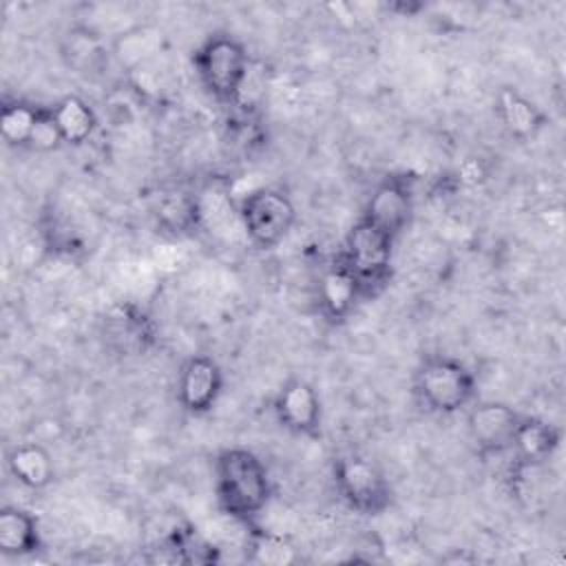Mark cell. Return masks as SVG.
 I'll list each match as a JSON object with an SVG mask.
<instances>
[{"instance_id": "17", "label": "cell", "mask_w": 566, "mask_h": 566, "mask_svg": "<svg viewBox=\"0 0 566 566\" xmlns=\"http://www.w3.org/2000/svg\"><path fill=\"white\" fill-rule=\"evenodd\" d=\"M42 106L27 99H4L0 106V135L7 146L27 148Z\"/></svg>"}, {"instance_id": "13", "label": "cell", "mask_w": 566, "mask_h": 566, "mask_svg": "<svg viewBox=\"0 0 566 566\" xmlns=\"http://www.w3.org/2000/svg\"><path fill=\"white\" fill-rule=\"evenodd\" d=\"M562 442V431L537 416H524L520 418V424L513 436L511 453L522 467H535L546 462Z\"/></svg>"}, {"instance_id": "8", "label": "cell", "mask_w": 566, "mask_h": 566, "mask_svg": "<svg viewBox=\"0 0 566 566\" xmlns=\"http://www.w3.org/2000/svg\"><path fill=\"white\" fill-rule=\"evenodd\" d=\"M467 436L482 460L509 453L522 413L500 400H475L467 407Z\"/></svg>"}, {"instance_id": "4", "label": "cell", "mask_w": 566, "mask_h": 566, "mask_svg": "<svg viewBox=\"0 0 566 566\" xmlns=\"http://www.w3.org/2000/svg\"><path fill=\"white\" fill-rule=\"evenodd\" d=\"M396 241L371 226L367 219L358 217L347 230L340 250L336 252L343 263L356 276L365 301L376 298L391 279Z\"/></svg>"}, {"instance_id": "7", "label": "cell", "mask_w": 566, "mask_h": 566, "mask_svg": "<svg viewBox=\"0 0 566 566\" xmlns=\"http://www.w3.org/2000/svg\"><path fill=\"white\" fill-rule=\"evenodd\" d=\"M416 212V192H413V177L407 172H391L385 175L371 188L365 208L360 212L371 226L389 234L394 241L409 228Z\"/></svg>"}, {"instance_id": "15", "label": "cell", "mask_w": 566, "mask_h": 566, "mask_svg": "<svg viewBox=\"0 0 566 566\" xmlns=\"http://www.w3.org/2000/svg\"><path fill=\"white\" fill-rule=\"evenodd\" d=\"M42 548L40 522L22 506L0 509V553L9 557H27Z\"/></svg>"}, {"instance_id": "2", "label": "cell", "mask_w": 566, "mask_h": 566, "mask_svg": "<svg viewBox=\"0 0 566 566\" xmlns=\"http://www.w3.org/2000/svg\"><path fill=\"white\" fill-rule=\"evenodd\" d=\"M413 394L429 413L453 416L478 400V378L460 358L429 354L413 371Z\"/></svg>"}, {"instance_id": "1", "label": "cell", "mask_w": 566, "mask_h": 566, "mask_svg": "<svg viewBox=\"0 0 566 566\" xmlns=\"http://www.w3.org/2000/svg\"><path fill=\"white\" fill-rule=\"evenodd\" d=\"M212 473L223 515L245 528L256 526L274 495L265 462L245 447H228L214 458Z\"/></svg>"}, {"instance_id": "18", "label": "cell", "mask_w": 566, "mask_h": 566, "mask_svg": "<svg viewBox=\"0 0 566 566\" xmlns=\"http://www.w3.org/2000/svg\"><path fill=\"white\" fill-rule=\"evenodd\" d=\"M248 551H250V559L256 564L283 566L298 559L296 548L290 544L287 537H283L281 533L263 531L259 526L248 528Z\"/></svg>"}, {"instance_id": "9", "label": "cell", "mask_w": 566, "mask_h": 566, "mask_svg": "<svg viewBox=\"0 0 566 566\" xmlns=\"http://www.w3.org/2000/svg\"><path fill=\"white\" fill-rule=\"evenodd\" d=\"M272 411L276 422L301 438H316L323 424L321 396L312 382L292 376L276 389L272 398Z\"/></svg>"}, {"instance_id": "10", "label": "cell", "mask_w": 566, "mask_h": 566, "mask_svg": "<svg viewBox=\"0 0 566 566\" xmlns=\"http://www.w3.org/2000/svg\"><path fill=\"white\" fill-rule=\"evenodd\" d=\"M223 369L208 354L188 356L177 374V402L190 416H206L223 394Z\"/></svg>"}, {"instance_id": "14", "label": "cell", "mask_w": 566, "mask_h": 566, "mask_svg": "<svg viewBox=\"0 0 566 566\" xmlns=\"http://www.w3.org/2000/svg\"><path fill=\"white\" fill-rule=\"evenodd\" d=\"M9 475L29 491H44L55 478L51 451L40 442H20L7 451L4 458Z\"/></svg>"}, {"instance_id": "6", "label": "cell", "mask_w": 566, "mask_h": 566, "mask_svg": "<svg viewBox=\"0 0 566 566\" xmlns=\"http://www.w3.org/2000/svg\"><path fill=\"white\" fill-rule=\"evenodd\" d=\"M239 221L254 248L272 250L292 232L296 223V206L281 188H254L239 201Z\"/></svg>"}, {"instance_id": "11", "label": "cell", "mask_w": 566, "mask_h": 566, "mask_svg": "<svg viewBox=\"0 0 566 566\" xmlns=\"http://www.w3.org/2000/svg\"><path fill=\"white\" fill-rule=\"evenodd\" d=\"M316 298L323 318L332 325L345 323L365 301L356 276L338 254H334V259L323 268L316 285Z\"/></svg>"}, {"instance_id": "12", "label": "cell", "mask_w": 566, "mask_h": 566, "mask_svg": "<svg viewBox=\"0 0 566 566\" xmlns=\"http://www.w3.org/2000/svg\"><path fill=\"white\" fill-rule=\"evenodd\" d=\"M495 115L506 135L517 142H531L548 126V115L542 106L513 86H502L497 91Z\"/></svg>"}, {"instance_id": "19", "label": "cell", "mask_w": 566, "mask_h": 566, "mask_svg": "<svg viewBox=\"0 0 566 566\" xmlns=\"http://www.w3.org/2000/svg\"><path fill=\"white\" fill-rule=\"evenodd\" d=\"M60 146H64L62 142V135L53 122V115H51V108L49 106H42L40 111V117L35 122V128L31 133V139H29V150H38V153H49V150H57Z\"/></svg>"}, {"instance_id": "3", "label": "cell", "mask_w": 566, "mask_h": 566, "mask_svg": "<svg viewBox=\"0 0 566 566\" xmlns=\"http://www.w3.org/2000/svg\"><path fill=\"white\" fill-rule=\"evenodd\" d=\"M201 88L219 104H234L245 86L250 55L241 40L230 33H210L192 55Z\"/></svg>"}, {"instance_id": "16", "label": "cell", "mask_w": 566, "mask_h": 566, "mask_svg": "<svg viewBox=\"0 0 566 566\" xmlns=\"http://www.w3.org/2000/svg\"><path fill=\"white\" fill-rule=\"evenodd\" d=\"M64 146H82L97 130V113L80 95H64L49 106Z\"/></svg>"}, {"instance_id": "5", "label": "cell", "mask_w": 566, "mask_h": 566, "mask_svg": "<svg viewBox=\"0 0 566 566\" xmlns=\"http://www.w3.org/2000/svg\"><path fill=\"white\" fill-rule=\"evenodd\" d=\"M334 486L347 509L358 515H380L389 509L394 491L385 471L363 453H340L332 464Z\"/></svg>"}]
</instances>
